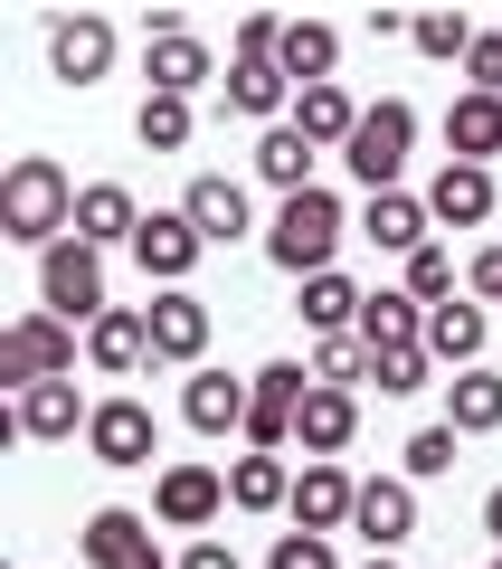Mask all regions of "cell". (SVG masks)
Segmentation results:
<instances>
[{
    "label": "cell",
    "instance_id": "30bf717a",
    "mask_svg": "<svg viewBox=\"0 0 502 569\" xmlns=\"http://www.w3.org/2000/svg\"><path fill=\"white\" fill-rule=\"evenodd\" d=\"M351 531L370 541V560H389L399 541H418V485H408V475H370V485H361V512H351Z\"/></svg>",
    "mask_w": 502,
    "mask_h": 569
},
{
    "label": "cell",
    "instance_id": "836d02e7",
    "mask_svg": "<svg viewBox=\"0 0 502 569\" xmlns=\"http://www.w3.org/2000/svg\"><path fill=\"white\" fill-rule=\"evenodd\" d=\"M455 447H464V437H455L445 418H436V427H418V437L399 447V456H408V485H436V475H455Z\"/></svg>",
    "mask_w": 502,
    "mask_h": 569
},
{
    "label": "cell",
    "instance_id": "44dd1931",
    "mask_svg": "<svg viewBox=\"0 0 502 569\" xmlns=\"http://www.w3.org/2000/svg\"><path fill=\"white\" fill-rule=\"evenodd\" d=\"M294 96H303V86L284 77V58H228V114L275 123V114H294Z\"/></svg>",
    "mask_w": 502,
    "mask_h": 569
},
{
    "label": "cell",
    "instance_id": "5b68a950",
    "mask_svg": "<svg viewBox=\"0 0 502 569\" xmlns=\"http://www.w3.org/2000/svg\"><path fill=\"white\" fill-rule=\"evenodd\" d=\"M0 380H10V389L77 380V323H58V313H20V323L0 332Z\"/></svg>",
    "mask_w": 502,
    "mask_h": 569
},
{
    "label": "cell",
    "instance_id": "ffe728a7",
    "mask_svg": "<svg viewBox=\"0 0 502 569\" xmlns=\"http://www.w3.org/2000/svg\"><path fill=\"white\" fill-rule=\"evenodd\" d=\"M86 361H96L104 380L142 370V361H152V313H142V305H114L104 323H86Z\"/></svg>",
    "mask_w": 502,
    "mask_h": 569
},
{
    "label": "cell",
    "instance_id": "cb8c5ba5",
    "mask_svg": "<svg viewBox=\"0 0 502 569\" xmlns=\"http://www.w3.org/2000/svg\"><path fill=\"white\" fill-rule=\"evenodd\" d=\"M493 152H502V96H474V86H464V96L445 104V162L493 171Z\"/></svg>",
    "mask_w": 502,
    "mask_h": 569
},
{
    "label": "cell",
    "instance_id": "9a60e30c",
    "mask_svg": "<svg viewBox=\"0 0 502 569\" xmlns=\"http://www.w3.org/2000/svg\"><path fill=\"white\" fill-rule=\"evenodd\" d=\"M142 313H152V361L200 370V351H209V305L190 295V284H181V295H152Z\"/></svg>",
    "mask_w": 502,
    "mask_h": 569
},
{
    "label": "cell",
    "instance_id": "e575fe53",
    "mask_svg": "<svg viewBox=\"0 0 502 569\" xmlns=\"http://www.w3.org/2000/svg\"><path fill=\"white\" fill-rule=\"evenodd\" d=\"M313 380H322V389L370 380V342H361V332H342V342H313Z\"/></svg>",
    "mask_w": 502,
    "mask_h": 569
},
{
    "label": "cell",
    "instance_id": "d4e9b609",
    "mask_svg": "<svg viewBox=\"0 0 502 569\" xmlns=\"http://www.w3.org/2000/svg\"><path fill=\"white\" fill-rule=\"evenodd\" d=\"M361 284L342 276V266H332V276H303V295H294V313L303 323H313V342H342V332H361Z\"/></svg>",
    "mask_w": 502,
    "mask_h": 569
},
{
    "label": "cell",
    "instance_id": "4dcf8cb0",
    "mask_svg": "<svg viewBox=\"0 0 502 569\" xmlns=\"http://www.w3.org/2000/svg\"><path fill=\"white\" fill-rule=\"evenodd\" d=\"M313 162H322V152L294 133V123H265V142H257V181H275L284 200H294V190H322V181H313Z\"/></svg>",
    "mask_w": 502,
    "mask_h": 569
},
{
    "label": "cell",
    "instance_id": "d6986e66",
    "mask_svg": "<svg viewBox=\"0 0 502 569\" xmlns=\"http://www.w3.org/2000/svg\"><path fill=\"white\" fill-rule=\"evenodd\" d=\"M361 114H370V104H351V96H342V77H332V86H303V96H294V114H284V123H294V133L313 142V152H351Z\"/></svg>",
    "mask_w": 502,
    "mask_h": 569
},
{
    "label": "cell",
    "instance_id": "f546056e",
    "mask_svg": "<svg viewBox=\"0 0 502 569\" xmlns=\"http://www.w3.org/2000/svg\"><path fill=\"white\" fill-rule=\"evenodd\" d=\"M445 427L455 437H493L502 427V370H455L445 380Z\"/></svg>",
    "mask_w": 502,
    "mask_h": 569
},
{
    "label": "cell",
    "instance_id": "6da1fadb",
    "mask_svg": "<svg viewBox=\"0 0 502 569\" xmlns=\"http://www.w3.org/2000/svg\"><path fill=\"white\" fill-rule=\"evenodd\" d=\"M0 238L10 247H58V238H77V181H67L48 152H20V162L0 171Z\"/></svg>",
    "mask_w": 502,
    "mask_h": 569
},
{
    "label": "cell",
    "instance_id": "d590c367",
    "mask_svg": "<svg viewBox=\"0 0 502 569\" xmlns=\"http://www.w3.org/2000/svg\"><path fill=\"white\" fill-rule=\"evenodd\" d=\"M408 295H418L426 313L455 305V257H445V247H418V257H408Z\"/></svg>",
    "mask_w": 502,
    "mask_h": 569
},
{
    "label": "cell",
    "instance_id": "f6af8a7d",
    "mask_svg": "<svg viewBox=\"0 0 502 569\" xmlns=\"http://www.w3.org/2000/svg\"><path fill=\"white\" fill-rule=\"evenodd\" d=\"M370 569H399V560H370Z\"/></svg>",
    "mask_w": 502,
    "mask_h": 569
},
{
    "label": "cell",
    "instance_id": "4316f807",
    "mask_svg": "<svg viewBox=\"0 0 502 569\" xmlns=\"http://www.w3.org/2000/svg\"><path fill=\"white\" fill-rule=\"evenodd\" d=\"M284 503H294L284 456H228V512H284Z\"/></svg>",
    "mask_w": 502,
    "mask_h": 569
},
{
    "label": "cell",
    "instance_id": "f35d334b",
    "mask_svg": "<svg viewBox=\"0 0 502 569\" xmlns=\"http://www.w3.org/2000/svg\"><path fill=\"white\" fill-rule=\"evenodd\" d=\"M265 569H342V560H332V541H322V531H284V541L265 550Z\"/></svg>",
    "mask_w": 502,
    "mask_h": 569
},
{
    "label": "cell",
    "instance_id": "603a6c76",
    "mask_svg": "<svg viewBox=\"0 0 502 569\" xmlns=\"http://www.w3.org/2000/svg\"><path fill=\"white\" fill-rule=\"evenodd\" d=\"M483 332H493V323H483V305H474V295H455V305L426 313V361H436V370H483Z\"/></svg>",
    "mask_w": 502,
    "mask_h": 569
},
{
    "label": "cell",
    "instance_id": "8d00e7d4",
    "mask_svg": "<svg viewBox=\"0 0 502 569\" xmlns=\"http://www.w3.org/2000/svg\"><path fill=\"white\" fill-rule=\"evenodd\" d=\"M426 370H436L426 351H370V380H380V399H418Z\"/></svg>",
    "mask_w": 502,
    "mask_h": 569
},
{
    "label": "cell",
    "instance_id": "d6a6232c",
    "mask_svg": "<svg viewBox=\"0 0 502 569\" xmlns=\"http://www.w3.org/2000/svg\"><path fill=\"white\" fill-rule=\"evenodd\" d=\"M133 142H142V152H181V142H190V96H142Z\"/></svg>",
    "mask_w": 502,
    "mask_h": 569
},
{
    "label": "cell",
    "instance_id": "f1b7e54d",
    "mask_svg": "<svg viewBox=\"0 0 502 569\" xmlns=\"http://www.w3.org/2000/svg\"><path fill=\"white\" fill-rule=\"evenodd\" d=\"M361 342L370 351H426V305L408 295V284L399 295H370L361 305Z\"/></svg>",
    "mask_w": 502,
    "mask_h": 569
},
{
    "label": "cell",
    "instance_id": "5bb4252c",
    "mask_svg": "<svg viewBox=\"0 0 502 569\" xmlns=\"http://www.w3.org/2000/svg\"><path fill=\"white\" fill-rule=\"evenodd\" d=\"M284 512H294V531H322V541H332V531H351V512H361V485H351V466H303Z\"/></svg>",
    "mask_w": 502,
    "mask_h": 569
},
{
    "label": "cell",
    "instance_id": "277c9868",
    "mask_svg": "<svg viewBox=\"0 0 502 569\" xmlns=\"http://www.w3.org/2000/svg\"><path fill=\"white\" fill-rule=\"evenodd\" d=\"M408 142H418V104H408V96H380V104L361 114V133H351V152H342V162H351V181H361L370 200H380V190H399Z\"/></svg>",
    "mask_w": 502,
    "mask_h": 569
},
{
    "label": "cell",
    "instance_id": "ee69618b",
    "mask_svg": "<svg viewBox=\"0 0 502 569\" xmlns=\"http://www.w3.org/2000/svg\"><path fill=\"white\" fill-rule=\"evenodd\" d=\"M483 531H493V541H502V485L483 493Z\"/></svg>",
    "mask_w": 502,
    "mask_h": 569
},
{
    "label": "cell",
    "instance_id": "8992f818",
    "mask_svg": "<svg viewBox=\"0 0 502 569\" xmlns=\"http://www.w3.org/2000/svg\"><path fill=\"white\" fill-rule=\"evenodd\" d=\"M200 257H209V238L190 228V209H142V238H133V266L161 284V295H181L190 276H200Z\"/></svg>",
    "mask_w": 502,
    "mask_h": 569
},
{
    "label": "cell",
    "instance_id": "83f0119b",
    "mask_svg": "<svg viewBox=\"0 0 502 569\" xmlns=\"http://www.w3.org/2000/svg\"><path fill=\"white\" fill-rule=\"evenodd\" d=\"M426 228H436V219H426V200H408V190H380V200L361 209V238H370V247H389V257H418Z\"/></svg>",
    "mask_w": 502,
    "mask_h": 569
},
{
    "label": "cell",
    "instance_id": "3957f363",
    "mask_svg": "<svg viewBox=\"0 0 502 569\" xmlns=\"http://www.w3.org/2000/svg\"><path fill=\"white\" fill-rule=\"evenodd\" d=\"M39 313H58V323H104V247L86 238H58L39 257Z\"/></svg>",
    "mask_w": 502,
    "mask_h": 569
},
{
    "label": "cell",
    "instance_id": "e0dca14e",
    "mask_svg": "<svg viewBox=\"0 0 502 569\" xmlns=\"http://www.w3.org/2000/svg\"><path fill=\"white\" fill-rule=\"evenodd\" d=\"M86 418H96V408L77 399V380H39V389H20V399H10V427H20V437H39V447L86 437Z\"/></svg>",
    "mask_w": 502,
    "mask_h": 569
},
{
    "label": "cell",
    "instance_id": "7c38bea8",
    "mask_svg": "<svg viewBox=\"0 0 502 569\" xmlns=\"http://www.w3.org/2000/svg\"><path fill=\"white\" fill-rule=\"evenodd\" d=\"M48 67H58V86H104V67H114V20H96V10L48 20Z\"/></svg>",
    "mask_w": 502,
    "mask_h": 569
},
{
    "label": "cell",
    "instance_id": "7402d4cb",
    "mask_svg": "<svg viewBox=\"0 0 502 569\" xmlns=\"http://www.w3.org/2000/svg\"><path fill=\"white\" fill-rule=\"evenodd\" d=\"M426 219L436 228H483L493 219V171L483 162H445L436 181H426Z\"/></svg>",
    "mask_w": 502,
    "mask_h": 569
},
{
    "label": "cell",
    "instance_id": "ba28073f",
    "mask_svg": "<svg viewBox=\"0 0 502 569\" xmlns=\"http://www.w3.org/2000/svg\"><path fill=\"white\" fill-rule=\"evenodd\" d=\"M219 512H228V475L219 466H190V456H181V466H161V485H152V522L161 531H200V541H209Z\"/></svg>",
    "mask_w": 502,
    "mask_h": 569
},
{
    "label": "cell",
    "instance_id": "484cf974",
    "mask_svg": "<svg viewBox=\"0 0 502 569\" xmlns=\"http://www.w3.org/2000/svg\"><path fill=\"white\" fill-rule=\"evenodd\" d=\"M77 238H86V247H133V238H142L133 190H123V181H86V190H77Z\"/></svg>",
    "mask_w": 502,
    "mask_h": 569
},
{
    "label": "cell",
    "instance_id": "8fae6325",
    "mask_svg": "<svg viewBox=\"0 0 502 569\" xmlns=\"http://www.w3.org/2000/svg\"><path fill=\"white\" fill-rule=\"evenodd\" d=\"M351 437H361V399H351V389H322V380H313V399L294 408V447H303V466H342Z\"/></svg>",
    "mask_w": 502,
    "mask_h": 569
},
{
    "label": "cell",
    "instance_id": "1f68e13d",
    "mask_svg": "<svg viewBox=\"0 0 502 569\" xmlns=\"http://www.w3.org/2000/svg\"><path fill=\"white\" fill-rule=\"evenodd\" d=\"M284 77L294 86H332V67H342V29H322V20H284Z\"/></svg>",
    "mask_w": 502,
    "mask_h": 569
},
{
    "label": "cell",
    "instance_id": "ab89813d",
    "mask_svg": "<svg viewBox=\"0 0 502 569\" xmlns=\"http://www.w3.org/2000/svg\"><path fill=\"white\" fill-rule=\"evenodd\" d=\"M464 86H474V96H502V29H493V39H474V58H464Z\"/></svg>",
    "mask_w": 502,
    "mask_h": 569
},
{
    "label": "cell",
    "instance_id": "2e32d148",
    "mask_svg": "<svg viewBox=\"0 0 502 569\" xmlns=\"http://www.w3.org/2000/svg\"><path fill=\"white\" fill-rule=\"evenodd\" d=\"M247 408H257V380H228V370H190L181 389V418L200 437H247Z\"/></svg>",
    "mask_w": 502,
    "mask_h": 569
},
{
    "label": "cell",
    "instance_id": "7a4b0ae2",
    "mask_svg": "<svg viewBox=\"0 0 502 569\" xmlns=\"http://www.w3.org/2000/svg\"><path fill=\"white\" fill-rule=\"evenodd\" d=\"M342 200H332V190H294V200L275 209V228H265V257L284 266V276H332V257H342Z\"/></svg>",
    "mask_w": 502,
    "mask_h": 569
},
{
    "label": "cell",
    "instance_id": "74e56055",
    "mask_svg": "<svg viewBox=\"0 0 502 569\" xmlns=\"http://www.w3.org/2000/svg\"><path fill=\"white\" fill-rule=\"evenodd\" d=\"M418 48H426V58H474V29H464L455 10H426V20H418Z\"/></svg>",
    "mask_w": 502,
    "mask_h": 569
},
{
    "label": "cell",
    "instance_id": "b9f144b4",
    "mask_svg": "<svg viewBox=\"0 0 502 569\" xmlns=\"http://www.w3.org/2000/svg\"><path fill=\"white\" fill-rule=\"evenodd\" d=\"M275 48H284V20L247 10V20H238V58H275Z\"/></svg>",
    "mask_w": 502,
    "mask_h": 569
},
{
    "label": "cell",
    "instance_id": "4fadbf2b",
    "mask_svg": "<svg viewBox=\"0 0 502 569\" xmlns=\"http://www.w3.org/2000/svg\"><path fill=\"white\" fill-rule=\"evenodd\" d=\"M142 77H152V96H200L219 77V58H209L200 29H152L142 39Z\"/></svg>",
    "mask_w": 502,
    "mask_h": 569
},
{
    "label": "cell",
    "instance_id": "ac0fdd59",
    "mask_svg": "<svg viewBox=\"0 0 502 569\" xmlns=\"http://www.w3.org/2000/svg\"><path fill=\"white\" fill-rule=\"evenodd\" d=\"M181 209H190V228H200L209 247H238L247 228H257L247 219V181H228V171H200V181L181 190Z\"/></svg>",
    "mask_w": 502,
    "mask_h": 569
},
{
    "label": "cell",
    "instance_id": "7bdbcfd3",
    "mask_svg": "<svg viewBox=\"0 0 502 569\" xmlns=\"http://www.w3.org/2000/svg\"><path fill=\"white\" fill-rule=\"evenodd\" d=\"M181 569H247V560H238L228 541H190V550H181Z\"/></svg>",
    "mask_w": 502,
    "mask_h": 569
},
{
    "label": "cell",
    "instance_id": "bcb514c9",
    "mask_svg": "<svg viewBox=\"0 0 502 569\" xmlns=\"http://www.w3.org/2000/svg\"><path fill=\"white\" fill-rule=\"evenodd\" d=\"M493 569H502V560H493Z\"/></svg>",
    "mask_w": 502,
    "mask_h": 569
},
{
    "label": "cell",
    "instance_id": "60d3db41",
    "mask_svg": "<svg viewBox=\"0 0 502 569\" xmlns=\"http://www.w3.org/2000/svg\"><path fill=\"white\" fill-rule=\"evenodd\" d=\"M464 295H474V305H502V247H474V266H464Z\"/></svg>",
    "mask_w": 502,
    "mask_h": 569
},
{
    "label": "cell",
    "instance_id": "52a82bcc",
    "mask_svg": "<svg viewBox=\"0 0 502 569\" xmlns=\"http://www.w3.org/2000/svg\"><path fill=\"white\" fill-rule=\"evenodd\" d=\"M86 456L114 466V475L152 466V456H161V418H152L142 399H96V418H86Z\"/></svg>",
    "mask_w": 502,
    "mask_h": 569
},
{
    "label": "cell",
    "instance_id": "9c48e42d",
    "mask_svg": "<svg viewBox=\"0 0 502 569\" xmlns=\"http://www.w3.org/2000/svg\"><path fill=\"white\" fill-rule=\"evenodd\" d=\"M86 569H161V531H152V512H123V503H104V512H86Z\"/></svg>",
    "mask_w": 502,
    "mask_h": 569
}]
</instances>
